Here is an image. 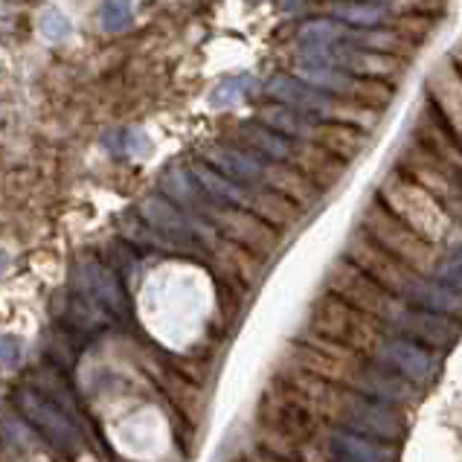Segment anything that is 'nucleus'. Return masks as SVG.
Here are the masks:
<instances>
[{"mask_svg":"<svg viewBox=\"0 0 462 462\" xmlns=\"http://www.w3.org/2000/svg\"><path fill=\"white\" fill-rule=\"evenodd\" d=\"M259 428L265 442L288 457L314 448L317 433H320L317 416L285 384H280V381H273L265 390V395H262Z\"/></svg>","mask_w":462,"mask_h":462,"instance_id":"obj_1","label":"nucleus"},{"mask_svg":"<svg viewBox=\"0 0 462 462\" xmlns=\"http://www.w3.org/2000/svg\"><path fill=\"white\" fill-rule=\"evenodd\" d=\"M309 332L332 340L337 346L361 355V358H366V355H378L387 343L381 320L358 311L355 306L332 297L328 291L311 302Z\"/></svg>","mask_w":462,"mask_h":462,"instance_id":"obj_2","label":"nucleus"},{"mask_svg":"<svg viewBox=\"0 0 462 462\" xmlns=\"http://www.w3.org/2000/svg\"><path fill=\"white\" fill-rule=\"evenodd\" d=\"M282 364L311 373L317 378H326L332 384H340L346 390H366L369 387V366L361 355L337 346L320 335L309 332L302 340L285 343Z\"/></svg>","mask_w":462,"mask_h":462,"instance_id":"obj_3","label":"nucleus"},{"mask_svg":"<svg viewBox=\"0 0 462 462\" xmlns=\"http://www.w3.org/2000/svg\"><path fill=\"white\" fill-rule=\"evenodd\" d=\"M361 230L375 245L384 247L390 256H395L399 262H404V265L411 268V271H416L419 276L437 273L439 265H442L437 245H430L428 239H421L416 230L407 227L402 218H395L381 201L366 207Z\"/></svg>","mask_w":462,"mask_h":462,"instance_id":"obj_4","label":"nucleus"},{"mask_svg":"<svg viewBox=\"0 0 462 462\" xmlns=\"http://www.w3.org/2000/svg\"><path fill=\"white\" fill-rule=\"evenodd\" d=\"M326 288L332 297L349 302V306H355L369 317H375V320H381V323L402 320L404 311H407L402 297H395L393 291H387L384 285L369 280V276L358 265H352L346 256L337 259L335 265L328 268Z\"/></svg>","mask_w":462,"mask_h":462,"instance_id":"obj_5","label":"nucleus"},{"mask_svg":"<svg viewBox=\"0 0 462 462\" xmlns=\"http://www.w3.org/2000/svg\"><path fill=\"white\" fill-rule=\"evenodd\" d=\"M381 204L430 245L445 239L448 224H451L445 216V207L437 198L428 189H421L411 178H402V175H393L384 180V187H381Z\"/></svg>","mask_w":462,"mask_h":462,"instance_id":"obj_6","label":"nucleus"},{"mask_svg":"<svg viewBox=\"0 0 462 462\" xmlns=\"http://www.w3.org/2000/svg\"><path fill=\"white\" fill-rule=\"evenodd\" d=\"M276 381L291 390L317 419L332 421V425H346V421L361 419V413H364V404L355 390L332 384V381L317 378L311 373H302V369L282 364Z\"/></svg>","mask_w":462,"mask_h":462,"instance_id":"obj_7","label":"nucleus"},{"mask_svg":"<svg viewBox=\"0 0 462 462\" xmlns=\"http://www.w3.org/2000/svg\"><path fill=\"white\" fill-rule=\"evenodd\" d=\"M346 259L352 265H358L369 280H375L378 285H384L387 291H393L395 297L411 300L416 294V271H411L399 262L395 256H390L384 247L375 245L364 230H358L346 245Z\"/></svg>","mask_w":462,"mask_h":462,"instance_id":"obj_8","label":"nucleus"},{"mask_svg":"<svg viewBox=\"0 0 462 462\" xmlns=\"http://www.w3.org/2000/svg\"><path fill=\"white\" fill-rule=\"evenodd\" d=\"M216 221L224 233V239L245 247L247 254H254L256 259H268L280 250L282 236L265 218H259L254 209L242 207H221L216 209Z\"/></svg>","mask_w":462,"mask_h":462,"instance_id":"obj_9","label":"nucleus"},{"mask_svg":"<svg viewBox=\"0 0 462 462\" xmlns=\"http://www.w3.org/2000/svg\"><path fill=\"white\" fill-rule=\"evenodd\" d=\"M291 166H297L320 192L335 189L343 180V175H346V163H343L340 157L328 154L326 149H320L311 140L294 143L291 146Z\"/></svg>","mask_w":462,"mask_h":462,"instance_id":"obj_10","label":"nucleus"},{"mask_svg":"<svg viewBox=\"0 0 462 462\" xmlns=\"http://www.w3.org/2000/svg\"><path fill=\"white\" fill-rule=\"evenodd\" d=\"M265 180L273 192L285 195L288 201H294L297 207H314L317 198H320V189L302 175V171L291 163H271L265 166Z\"/></svg>","mask_w":462,"mask_h":462,"instance_id":"obj_11","label":"nucleus"},{"mask_svg":"<svg viewBox=\"0 0 462 462\" xmlns=\"http://www.w3.org/2000/svg\"><path fill=\"white\" fill-rule=\"evenodd\" d=\"M311 143H317L320 149H326L328 154L340 157L343 163L352 161V157H358L361 149H364V134L358 128L352 125H343V123H317L311 128Z\"/></svg>","mask_w":462,"mask_h":462,"instance_id":"obj_12","label":"nucleus"},{"mask_svg":"<svg viewBox=\"0 0 462 462\" xmlns=\"http://www.w3.org/2000/svg\"><path fill=\"white\" fill-rule=\"evenodd\" d=\"M250 209H254L259 218H265L271 227H276L280 233L294 230L302 221V207H297L294 201H288L285 195L273 192V189H262V192L250 195Z\"/></svg>","mask_w":462,"mask_h":462,"instance_id":"obj_13","label":"nucleus"},{"mask_svg":"<svg viewBox=\"0 0 462 462\" xmlns=\"http://www.w3.org/2000/svg\"><path fill=\"white\" fill-rule=\"evenodd\" d=\"M340 15H346V18H352V23H378V18H381V12L378 9H340Z\"/></svg>","mask_w":462,"mask_h":462,"instance_id":"obj_14","label":"nucleus"}]
</instances>
